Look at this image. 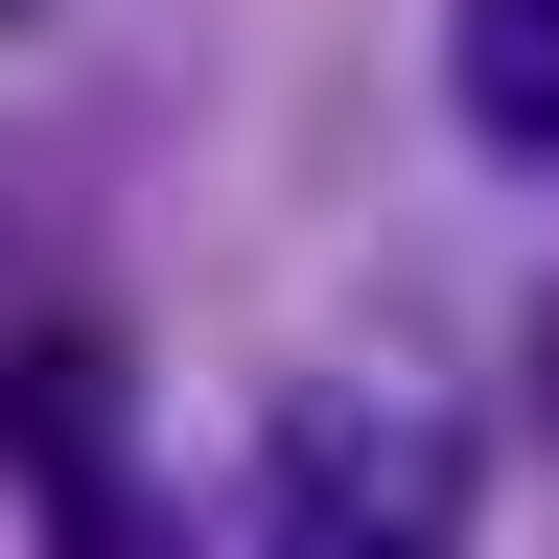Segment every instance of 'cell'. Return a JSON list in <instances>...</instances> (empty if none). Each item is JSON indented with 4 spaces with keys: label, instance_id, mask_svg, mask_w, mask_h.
<instances>
[{
    "label": "cell",
    "instance_id": "4",
    "mask_svg": "<svg viewBox=\"0 0 559 559\" xmlns=\"http://www.w3.org/2000/svg\"><path fill=\"white\" fill-rule=\"evenodd\" d=\"M536 419H559V304H536Z\"/></svg>",
    "mask_w": 559,
    "mask_h": 559
},
{
    "label": "cell",
    "instance_id": "3",
    "mask_svg": "<svg viewBox=\"0 0 559 559\" xmlns=\"http://www.w3.org/2000/svg\"><path fill=\"white\" fill-rule=\"evenodd\" d=\"M47 536H70V559H164V513H140V489H47Z\"/></svg>",
    "mask_w": 559,
    "mask_h": 559
},
{
    "label": "cell",
    "instance_id": "2",
    "mask_svg": "<svg viewBox=\"0 0 559 559\" xmlns=\"http://www.w3.org/2000/svg\"><path fill=\"white\" fill-rule=\"evenodd\" d=\"M0 419H24V466H47V489H94V443H117V349H70V326H47V349H0Z\"/></svg>",
    "mask_w": 559,
    "mask_h": 559
},
{
    "label": "cell",
    "instance_id": "5",
    "mask_svg": "<svg viewBox=\"0 0 559 559\" xmlns=\"http://www.w3.org/2000/svg\"><path fill=\"white\" fill-rule=\"evenodd\" d=\"M304 559H419V536H304Z\"/></svg>",
    "mask_w": 559,
    "mask_h": 559
},
{
    "label": "cell",
    "instance_id": "1",
    "mask_svg": "<svg viewBox=\"0 0 559 559\" xmlns=\"http://www.w3.org/2000/svg\"><path fill=\"white\" fill-rule=\"evenodd\" d=\"M443 94L489 164H559V0H443Z\"/></svg>",
    "mask_w": 559,
    "mask_h": 559
}]
</instances>
